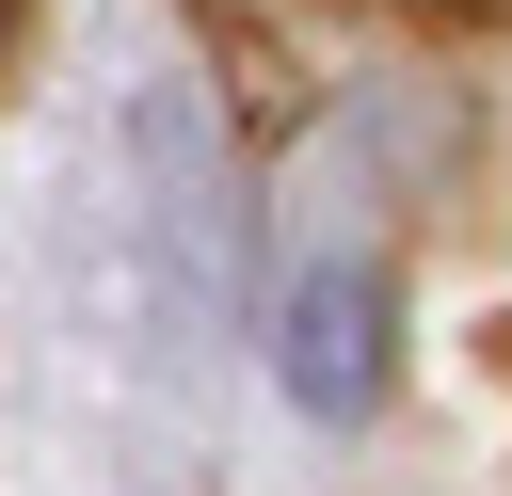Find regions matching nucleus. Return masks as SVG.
Masks as SVG:
<instances>
[{"mask_svg": "<svg viewBox=\"0 0 512 496\" xmlns=\"http://www.w3.org/2000/svg\"><path fill=\"white\" fill-rule=\"evenodd\" d=\"M0 48H16V0H0Z\"/></svg>", "mask_w": 512, "mask_h": 496, "instance_id": "obj_2", "label": "nucleus"}, {"mask_svg": "<svg viewBox=\"0 0 512 496\" xmlns=\"http://www.w3.org/2000/svg\"><path fill=\"white\" fill-rule=\"evenodd\" d=\"M272 368H288V400H304L320 432H352L368 384H384V272H368V256H320V272L288 288V320H272Z\"/></svg>", "mask_w": 512, "mask_h": 496, "instance_id": "obj_1", "label": "nucleus"}]
</instances>
